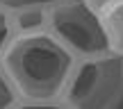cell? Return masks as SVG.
Here are the masks:
<instances>
[{
	"label": "cell",
	"mask_w": 123,
	"mask_h": 109,
	"mask_svg": "<svg viewBox=\"0 0 123 109\" xmlns=\"http://www.w3.org/2000/svg\"><path fill=\"white\" fill-rule=\"evenodd\" d=\"M46 11H48V7H18V9H9V23H12L14 36L46 30Z\"/></svg>",
	"instance_id": "obj_4"
},
{
	"label": "cell",
	"mask_w": 123,
	"mask_h": 109,
	"mask_svg": "<svg viewBox=\"0 0 123 109\" xmlns=\"http://www.w3.org/2000/svg\"><path fill=\"white\" fill-rule=\"evenodd\" d=\"M46 30L78 59L112 50L103 16L84 0H57L50 5L46 11Z\"/></svg>",
	"instance_id": "obj_3"
},
{
	"label": "cell",
	"mask_w": 123,
	"mask_h": 109,
	"mask_svg": "<svg viewBox=\"0 0 123 109\" xmlns=\"http://www.w3.org/2000/svg\"><path fill=\"white\" fill-rule=\"evenodd\" d=\"M2 61L16 86L18 107H59L78 57L48 30H41L14 36Z\"/></svg>",
	"instance_id": "obj_1"
},
{
	"label": "cell",
	"mask_w": 123,
	"mask_h": 109,
	"mask_svg": "<svg viewBox=\"0 0 123 109\" xmlns=\"http://www.w3.org/2000/svg\"><path fill=\"white\" fill-rule=\"evenodd\" d=\"M0 109H18V93L0 57Z\"/></svg>",
	"instance_id": "obj_6"
},
{
	"label": "cell",
	"mask_w": 123,
	"mask_h": 109,
	"mask_svg": "<svg viewBox=\"0 0 123 109\" xmlns=\"http://www.w3.org/2000/svg\"><path fill=\"white\" fill-rule=\"evenodd\" d=\"M12 39H14V30H12V23H9V11L0 5V57L7 50Z\"/></svg>",
	"instance_id": "obj_7"
},
{
	"label": "cell",
	"mask_w": 123,
	"mask_h": 109,
	"mask_svg": "<svg viewBox=\"0 0 123 109\" xmlns=\"http://www.w3.org/2000/svg\"><path fill=\"white\" fill-rule=\"evenodd\" d=\"M123 102V55L107 50L75 61L59 107L114 109Z\"/></svg>",
	"instance_id": "obj_2"
},
{
	"label": "cell",
	"mask_w": 123,
	"mask_h": 109,
	"mask_svg": "<svg viewBox=\"0 0 123 109\" xmlns=\"http://www.w3.org/2000/svg\"><path fill=\"white\" fill-rule=\"evenodd\" d=\"M84 2H87L89 7L93 9V11H98V14L103 16V14H105V11H110V9L114 7L119 0H84Z\"/></svg>",
	"instance_id": "obj_9"
},
{
	"label": "cell",
	"mask_w": 123,
	"mask_h": 109,
	"mask_svg": "<svg viewBox=\"0 0 123 109\" xmlns=\"http://www.w3.org/2000/svg\"><path fill=\"white\" fill-rule=\"evenodd\" d=\"M103 21H105L110 48L114 50V52L123 55V0H119L110 11L103 14Z\"/></svg>",
	"instance_id": "obj_5"
},
{
	"label": "cell",
	"mask_w": 123,
	"mask_h": 109,
	"mask_svg": "<svg viewBox=\"0 0 123 109\" xmlns=\"http://www.w3.org/2000/svg\"><path fill=\"white\" fill-rule=\"evenodd\" d=\"M57 0H0V5H2L5 9H18V7H50V5H55Z\"/></svg>",
	"instance_id": "obj_8"
}]
</instances>
